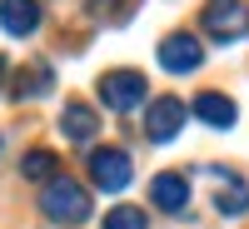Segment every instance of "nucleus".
<instances>
[{
  "label": "nucleus",
  "instance_id": "nucleus-1",
  "mask_svg": "<svg viewBox=\"0 0 249 229\" xmlns=\"http://www.w3.org/2000/svg\"><path fill=\"white\" fill-rule=\"evenodd\" d=\"M40 214L55 219V224H85L90 219V190L70 175H55L40 190Z\"/></svg>",
  "mask_w": 249,
  "mask_h": 229
},
{
  "label": "nucleus",
  "instance_id": "nucleus-2",
  "mask_svg": "<svg viewBox=\"0 0 249 229\" xmlns=\"http://www.w3.org/2000/svg\"><path fill=\"white\" fill-rule=\"evenodd\" d=\"M199 30L204 40H219V45H234L249 35V5L244 0H210L199 10Z\"/></svg>",
  "mask_w": 249,
  "mask_h": 229
},
{
  "label": "nucleus",
  "instance_id": "nucleus-3",
  "mask_svg": "<svg viewBox=\"0 0 249 229\" xmlns=\"http://www.w3.org/2000/svg\"><path fill=\"white\" fill-rule=\"evenodd\" d=\"M85 170H90V184H95V190H105V194L130 190V179H135L130 155H124V150H115V144H100V150H90Z\"/></svg>",
  "mask_w": 249,
  "mask_h": 229
},
{
  "label": "nucleus",
  "instance_id": "nucleus-4",
  "mask_svg": "<svg viewBox=\"0 0 249 229\" xmlns=\"http://www.w3.org/2000/svg\"><path fill=\"white\" fill-rule=\"evenodd\" d=\"M95 90H100V105L115 115H130L135 105H144V75L140 70H105Z\"/></svg>",
  "mask_w": 249,
  "mask_h": 229
},
{
  "label": "nucleus",
  "instance_id": "nucleus-5",
  "mask_svg": "<svg viewBox=\"0 0 249 229\" xmlns=\"http://www.w3.org/2000/svg\"><path fill=\"white\" fill-rule=\"evenodd\" d=\"M184 115H190V105H184V100L160 95V100H150V105H144V135H150L155 144H170V140L184 130Z\"/></svg>",
  "mask_w": 249,
  "mask_h": 229
},
{
  "label": "nucleus",
  "instance_id": "nucleus-6",
  "mask_svg": "<svg viewBox=\"0 0 249 229\" xmlns=\"http://www.w3.org/2000/svg\"><path fill=\"white\" fill-rule=\"evenodd\" d=\"M199 65H204V45H199L190 30H175V35L160 40V70H170V75H195Z\"/></svg>",
  "mask_w": 249,
  "mask_h": 229
},
{
  "label": "nucleus",
  "instance_id": "nucleus-7",
  "mask_svg": "<svg viewBox=\"0 0 249 229\" xmlns=\"http://www.w3.org/2000/svg\"><path fill=\"white\" fill-rule=\"evenodd\" d=\"M40 20H45V10H40V0H0V30L25 40L40 30Z\"/></svg>",
  "mask_w": 249,
  "mask_h": 229
},
{
  "label": "nucleus",
  "instance_id": "nucleus-8",
  "mask_svg": "<svg viewBox=\"0 0 249 229\" xmlns=\"http://www.w3.org/2000/svg\"><path fill=\"white\" fill-rule=\"evenodd\" d=\"M150 204H155L160 214H179L184 204H190V179L175 175V170L155 175V179H150Z\"/></svg>",
  "mask_w": 249,
  "mask_h": 229
},
{
  "label": "nucleus",
  "instance_id": "nucleus-9",
  "mask_svg": "<svg viewBox=\"0 0 249 229\" xmlns=\"http://www.w3.org/2000/svg\"><path fill=\"white\" fill-rule=\"evenodd\" d=\"M60 135H65L70 144H90L100 135V115L85 105V100H70V105L60 110Z\"/></svg>",
  "mask_w": 249,
  "mask_h": 229
},
{
  "label": "nucleus",
  "instance_id": "nucleus-10",
  "mask_svg": "<svg viewBox=\"0 0 249 229\" xmlns=\"http://www.w3.org/2000/svg\"><path fill=\"white\" fill-rule=\"evenodd\" d=\"M195 120H204L210 130H230V124L239 120V110H234L230 95H219V90H199V95H195Z\"/></svg>",
  "mask_w": 249,
  "mask_h": 229
},
{
  "label": "nucleus",
  "instance_id": "nucleus-11",
  "mask_svg": "<svg viewBox=\"0 0 249 229\" xmlns=\"http://www.w3.org/2000/svg\"><path fill=\"white\" fill-rule=\"evenodd\" d=\"M214 184H219V194H214V210L219 214H249V184L230 170H210Z\"/></svg>",
  "mask_w": 249,
  "mask_h": 229
},
{
  "label": "nucleus",
  "instance_id": "nucleus-12",
  "mask_svg": "<svg viewBox=\"0 0 249 229\" xmlns=\"http://www.w3.org/2000/svg\"><path fill=\"white\" fill-rule=\"evenodd\" d=\"M50 90H55V70L45 65V60L25 65V70H20V80L10 85V95H15V100H40V95H50Z\"/></svg>",
  "mask_w": 249,
  "mask_h": 229
},
{
  "label": "nucleus",
  "instance_id": "nucleus-13",
  "mask_svg": "<svg viewBox=\"0 0 249 229\" xmlns=\"http://www.w3.org/2000/svg\"><path fill=\"white\" fill-rule=\"evenodd\" d=\"M20 175H25V179H45V184H50V179L60 175V159H55L50 150H30L25 159H20Z\"/></svg>",
  "mask_w": 249,
  "mask_h": 229
},
{
  "label": "nucleus",
  "instance_id": "nucleus-14",
  "mask_svg": "<svg viewBox=\"0 0 249 229\" xmlns=\"http://www.w3.org/2000/svg\"><path fill=\"white\" fill-rule=\"evenodd\" d=\"M105 229H150V214L135 210V204H115L105 214Z\"/></svg>",
  "mask_w": 249,
  "mask_h": 229
},
{
  "label": "nucleus",
  "instance_id": "nucleus-15",
  "mask_svg": "<svg viewBox=\"0 0 249 229\" xmlns=\"http://www.w3.org/2000/svg\"><path fill=\"white\" fill-rule=\"evenodd\" d=\"M5 75H10V60L0 55V90H5Z\"/></svg>",
  "mask_w": 249,
  "mask_h": 229
}]
</instances>
